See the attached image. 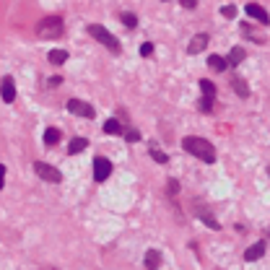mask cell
Instances as JSON below:
<instances>
[{
  "mask_svg": "<svg viewBox=\"0 0 270 270\" xmlns=\"http://www.w3.org/2000/svg\"><path fill=\"white\" fill-rule=\"evenodd\" d=\"M182 148L190 156H195V159H200V161H205V164H213L216 161V148H213L211 140H205V138L187 135V138L182 140Z\"/></svg>",
  "mask_w": 270,
  "mask_h": 270,
  "instance_id": "cell-1",
  "label": "cell"
},
{
  "mask_svg": "<svg viewBox=\"0 0 270 270\" xmlns=\"http://www.w3.org/2000/svg\"><path fill=\"white\" fill-rule=\"evenodd\" d=\"M86 32L91 34L96 42H101L104 47L112 52V55H119V52H122V44H119V42L115 39V34H109L101 24H88V26H86Z\"/></svg>",
  "mask_w": 270,
  "mask_h": 270,
  "instance_id": "cell-2",
  "label": "cell"
},
{
  "mask_svg": "<svg viewBox=\"0 0 270 270\" xmlns=\"http://www.w3.org/2000/svg\"><path fill=\"white\" fill-rule=\"evenodd\" d=\"M36 34L39 36H63L65 34V24L60 16H44L39 24H36Z\"/></svg>",
  "mask_w": 270,
  "mask_h": 270,
  "instance_id": "cell-3",
  "label": "cell"
},
{
  "mask_svg": "<svg viewBox=\"0 0 270 270\" xmlns=\"http://www.w3.org/2000/svg\"><path fill=\"white\" fill-rule=\"evenodd\" d=\"M200 91H202V99L198 101V109L202 112V115H211V112H213V101H216V94H219V88H216L213 81L200 78Z\"/></svg>",
  "mask_w": 270,
  "mask_h": 270,
  "instance_id": "cell-4",
  "label": "cell"
},
{
  "mask_svg": "<svg viewBox=\"0 0 270 270\" xmlns=\"http://www.w3.org/2000/svg\"><path fill=\"white\" fill-rule=\"evenodd\" d=\"M34 171H36V177L44 179V182H52V185H60V182H63L60 169L50 167V164H44V161H34Z\"/></svg>",
  "mask_w": 270,
  "mask_h": 270,
  "instance_id": "cell-5",
  "label": "cell"
},
{
  "mask_svg": "<svg viewBox=\"0 0 270 270\" xmlns=\"http://www.w3.org/2000/svg\"><path fill=\"white\" fill-rule=\"evenodd\" d=\"M65 107H68V112H73V115H78V117H86V119L96 117V109L88 101H84V99H68Z\"/></svg>",
  "mask_w": 270,
  "mask_h": 270,
  "instance_id": "cell-6",
  "label": "cell"
},
{
  "mask_svg": "<svg viewBox=\"0 0 270 270\" xmlns=\"http://www.w3.org/2000/svg\"><path fill=\"white\" fill-rule=\"evenodd\" d=\"M112 174V161L104 159V156H94V179L96 182H104Z\"/></svg>",
  "mask_w": 270,
  "mask_h": 270,
  "instance_id": "cell-7",
  "label": "cell"
},
{
  "mask_svg": "<svg viewBox=\"0 0 270 270\" xmlns=\"http://www.w3.org/2000/svg\"><path fill=\"white\" fill-rule=\"evenodd\" d=\"M265 250H268V242H265V239H257L254 244H250V247L244 250V260H247V262H257L262 254H265Z\"/></svg>",
  "mask_w": 270,
  "mask_h": 270,
  "instance_id": "cell-8",
  "label": "cell"
},
{
  "mask_svg": "<svg viewBox=\"0 0 270 270\" xmlns=\"http://www.w3.org/2000/svg\"><path fill=\"white\" fill-rule=\"evenodd\" d=\"M244 11H247V16L254 18V21H260L262 26H268V24H270V16H268V11L262 8V5H257V3H247V5H244Z\"/></svg>",
  "mask_w": 270,
  "mask_h": 270,
  "instance_id": "cell-9",
  "label": "cell"
},
{
  "mask_svg": "<svg viewBox=\"0 0 270 270\" xmlns=\"http://www.w3.org/2000/svg\"><path fill=\"white\" fill-rule=\"evenodd\" d=\"M195 211H198V219H200L202 223H205V226H208V229H213V231H219V229H221V223H219V221H216V219H213V213H211V211H208V208H205V205H200V202H198V200H195Z\"/></svg>",
  "mask_w": 270,
  "mask_h": 270,
  "instance_id": "cell-10",
  "label": "cell"
},
{
  "mask_svg": "<svg viewBox=\"0 0 270 270\" xmlns=\"http://www.w3.org/2000/svg\"><path fill=\"white\" fill-rule=\"evenodd\" d=\"M208 42H211V36H208V34H202V32L195 34L190 39V44H187V55H198V52H202L208 47Z\"/></svg>",
  "mask_w": 270,
  "mask_h": 270,
  "instance_id": "cell-11",
  "label": "cell"
},
{
  "mask_svg": "<svg viewBox=\"0 0 270 270\" xmlns=\"http://www.w3.org/2000/svg\"><path fill=\"white\" fill-rule=\"evenodd\" d=\"M0 96H3L5 104H11L13 99H16V84H13L11 76H5L3 81H0Z\"/></svg>",
  "mask_w": 270,
  "mask_h": 270,
  "instance_id": "cell-12",
  "label": "cell"
},
{
  "mask_svg": "<svg viewBox=\"0 0 270 270\" xmlns=\"http://www.w3.org/2000/svg\"><path fill=\"white\" fill-rule=\"evenodd\" d=\"M143 265H146V270H159L161 268V252L159 250H148Z\"/></svg>",
  "mask_w": 270,
  "mask_h": 270,
  "instance_id": "cell-13",
  "label": "cell"
},
{
  "mask_svg": "<svg viewBox=\"0 0 270 270\" xmlns=\"http://www.w3.org/2000/svg\"><path fill=\"white\" fill-rule=\"evenodd\" d=\"M247 57V52H244V47H231V52H229V57H226V65L229 68H236L242 60Z\"/></svg>",
  "mask_w": 270,
  "mask_h": 270,
  "instance_id": "cell-14",
  "label": "cell"
},
{
  "mask_svg": "<svg viewBox=\"0 0 270 270\" xmlns=\"http://www.w3.org/2000/svg\"><path fill=\"white\" fill-rule=\"evenodd\" d=\"M231 88H234L236 96H242V99H247V96H250V86H247V81L239 78V76L231 78Z\"/></svg>",
  "mask_w": 270,
  "mask_h": 270,
  "instance_id": "cell-15",
  "label": "cell"
},
{
  "mask_svg": "<svg viewBox=\"0 0 270 270\" xmlns=\"http://www.w3.org/2000/svg\"><path fill=\"white\" fill-rule=\"evenodd\" d=\"M239 29H242V34L247 36V39H252V42H257V44H262V42H265V36L254 32V29H252L250 24H247V21H242V24H239Z\"/></svg>",
  "mask_w": 270,
  "mask_h": 270,
  "instance_id": "cell-16",
  "label": "cell"
},
{
  "mask_svg": "<svg viewBox=\"0 0 270 270\" xmlns=\"http://www.w3.org/2000/svg\"><path fill=\"white\" fill-rule=\"evenodd\" d=\"M101 130L107 133V135H122V133H125V130H122V125H119V119H117V117L107 119V122L101 125Z\"/></svg>",
  "mask_w": 270,
  "mask_h": 270,
  "instance_id": "cell-17",
  "label": "cell"
},
{
  "mask_svg": "<svg viewBox=\"0 0 270 270\" xmlns=\"http://www.w3.org/2000/svg\"><path fill=\"white\" fill-rule=\"evenodd\" d=\"M60 138H63V133H60L57 127H47V130H44V146H57Z\"/></svg>",
  "mask_w": 270,
  "mask_h": 270,
  "instance_id": "cell-18",
  "label": "cell"
},
{
  "mask_svg": "<svg viewBox=\"0 0 270 270\" xmlns=\"http://www.w3.org/2000/svg\"><path fill=\"white\" fill-rule=\"evenodd\" d=\"M86 148H88V140H86V138H73L70 146H68V153L76 156V153H81V151H86Z\"/></svg>",
  "mask_w": 270,
  "mask_h": 270,
  "instance_id": "cell-19",
  "label": "cell"
},
{
  "mask_svg": "<svg viewBox=\"0 0 270 270\" xmlns=\"http://www.w3.org/2000/svg\"><path fill=\"white\" fill-rule=\"evenodd\" d=\"M47 60L52 65H65L68 63V52L65 50H52L50 55H47Z\"/></svg>",
  "mask_w": 270,
  "mask_h": 270,
  "instance_id": "cell-20",
  "label": "cell"
},
{
  "mask_svg": "<svg viewBox=\"0 0 270 270\" xmlns=\"http://www.w3.org/2000/svg\"><path fill=\"white\" fill-rule=\"evenodd\" d=\"M208 68H211V70H219V73H223V70H226V60H223V57H219V55H211V57H208Z\"/></svg>",
  "mask_w": 270,
  "mask_h": 270,
  "instance_id": "cell-21",
  "label": "cell"
},
{
  "mask_svg": "<svg viewBox=\"0 0 270 270\" xmlns=\"http://www.w3.org/2000/svg\"><path fill=\"white\" fill-rule=\"evenodd\" d=\"M148 153H151V159H153V161H159V164H167V161H169V156L164 153L161 148H156V146H151V151H148Z\"/></svg>",
  "mask_w": 270,
  "mask_h": 270,
  "instance_id": "cell-22",
  "label": "cell"
},
{
  "mask_svg": "<svg viewBox=\"0 0 270 270\" xmlns=\"http://www.w3.org/2000/svg\"><path fill=\"white\" fill-rule=\"evenodd\" d=\"M119 18H122V24H125L127 29H135V26H138V16H135V13H127V11H125Z\"/></svg>",
  "mask_w": 270,
  "mask_h": 270,
  "instance_id": "cell-23",
  "label": "cell"
},
{
  "mask_svg": "<svg viewBox=\"0 0 270 270\" xmlns=\"http://www.w3.org/2000/svg\"><path fill=\"white\" fill-rule=\"evenodd\" d=\"M122 135H125V140H127V143H138V140H140V133L135 130V127H127V130H125Z\"/></svg>",
  "mask_w": 270,
  "mask_h": 270,
  "instance_id": "cell-24",
  "label": "cell"
},
{
  "mask_svg": "<svg viewBox=\"0 0 270 270\" xmlns=\"http://www.w3.org/2000/svg\"><path fill=\"white\" fill-rule=\"evenodd\" d=\"M177 192H179V182H177L174 177H171L169 182H167V198H174Z\"/></svg>",
  "mask_w": 270,
  "mask_h": 270,
  "instance_id": "cell-25",
  "label": "cell"
},
{
  "mask_svg": "<svg viewBox=\"0 0 270 270\" xmlns=\"http://www.w3.org/2000/svg\"><path fill=\"white\" fill-rule=\"evenodd\" d=\"M221 13H223V18H234L236 16V5H223V8H221Z\"/></svg>",
  "mask_w": 270,
  "mask_h": 270,
  "instance_id": "cell-26",
  "label": "cell"
},
{
  "mask_svg": "<svg viewBox=\"0 0 270 270\" xmlns=\"http://www.w3.org/2000/svg\"><path fill=\"white\" fill-rule=\"evenodd\" d=\"M140 55H143V57H151V55H153V44H151V42H143V44H140Z\"/></svg>",
  "mask_w": 270,
  "mask_h": 270,
  "instance_id": "cell-27",
  "label": "cell"
},
{
  "mask_svg": "<svg viewBox=\"0 0 270 270\" xmlns=\"http://www.w3.org/2000/svg\"><path fill=\"white\" fill-rule=\"evenodd\" d=\"M179 5L187 11H192V8H198V0H179Z\"/></svg>",
  "mask_w": 270,
  "mask_h": 270,
  "instance_id": "cell-28",
  "label": "cell"
},
{
  "mask_svg": "<svg viewBox=\"0 0 270 270\" xmlns=\"http://www.w3.org/2000/svg\"><path fill=\"white\" fill-rule=\"evenodd\" d=\"M60 84H63V78H60V76H55V78H50L47 81V86L52 88V86H60Z\"/></svg>",
  "mask_w": 270,
  "mask_h": 270,
  "instance_id": "cell-29",
  "label": "cell"
},
{
  "mask_svg": "<svg viewBox=\"0 0 270 270\" xmlns=\"http://www.w3.org/2000/svg\"><path fill=\"white\" fill-rule=\"evenodd\" d=\"M3 185H5V167L0 164V190H3Z\"/></svg>",
  "mask_w": 270,
  "mask_h": 270,
  "instance_id": "cell-30",
  "label": "cell"
},
{
  "mask_svg": "<svg viewBox=\"0 0 270 270\" xmlns=\"http://www.w3.org/2000/svg\"><path fill=\"white\" fill-rule=\"evenodd\" d=\"M268 239H270V226H268Z\"/></svg>",
  "mask_w": 270,
  "mask_h": 270,
  "instance_id": "cell-31",
  "label": "cell"
},
{
  "mask_svg": "<svg viewBox=\"0 0 270 270\" xmlns=\"http://www.w3.org/2000/svg\"><path fill=\"white\" fill-rule=\"evenodd\" d=\"M268 174H270V167H268Z\"/></svg>",
  "mask_w": 270,
  "mask_h": 270,
  "instance_id": "cell-32",
  "label": "cell"
}]
</instances>
